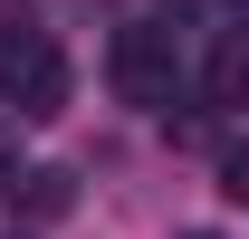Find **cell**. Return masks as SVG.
Listing matches in <instances>:
<instances>
[{"label": "cell", "mask_w": 249, "mask_h": 239, "mask_svg": "<svg viewBox=\"0 0 249 239\" xmlns=\"http://www.w3.org/2000/svg\"><path fill=\"white\" fill-rule=\"evenodd\" d=\"M106 67H115V96H124V105H144V115H173V96H182V48H173V29H154V19L115 29Z\"/></svg>", "instance_id": "1"}, {"label": "cell", "mask_w": 249, "mask_h": 239, "mask_svg": "<svg viewBox=\"0 0 249 239\" xmlns=\"http://www.w3.org/2000/svg\"><path fill=\"white\" fill-rule=\"evenodd\" d=\"M0 105L29 115V124L67 105V58L48 29H0Z\"/></svg>", "instance_id": "2"}, {"label": "cell", "mask_w": 249, "mask_h": 239, "mask_svg": "<svg viewBox=\"0 0 249 239\" xmlns=\"http://www.w3.org/2000/svg\"><path fill=\"white\" fill-rule=\"evenodd\" d=\"M211 105H249V29H230L211 48Z\"/></svg>", "instance_id": "3"}, {"label": "cell", "mask_w": 249, "mask_h": 239, "mask_svg": "<svg viewBox=\"0 0 249 239\" xmlns=\"http://www.w3.org/2000/svg\"><path fill=\"white\" fill-rule=\"evenodd\" d=\"M29 210L58 220V210H67V172H29Z\"/></svg>", "instance_id": "4"}, {"label": "cell", "mask_w": 249, "mask_h": 239, "mask_svg": "<svg viewBox=\"0 0 249 239\" xmlns=\"http://www.w3.org/2000/svg\"><path fill=\"white\" fill-rule=\"evenodd\" d=\"M220 191H230V201H249V144L220 153Z\"/></svg>", "instance_id": "5"}, {"label": "cell", "mask_w": 249, "mask_h": 239, "mask_svg": "<svg viewBox=\"0 0 249 239\" xmlns=\"http://www.w3.org/2000/svg\"><path fill=\"white\" fill-rule=\"evenodd\" d=\"M10 182H19V134L0 124V191H10Z\"/></svg>", "instance_id": "6"}, {"label": "cell", "mask_w": 249, "mask_h": 239, "mask_svg": "<svg viewBox=\"0 0 249 239\" xmlns=\"http://www.w3.org/2000/svg\"><path fill=\"white\" fill-rule=\"evenodd\" d=\"M192 239H211V230H192Z\"/></svg>", "instance_id": "7"}]
</instances>
